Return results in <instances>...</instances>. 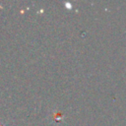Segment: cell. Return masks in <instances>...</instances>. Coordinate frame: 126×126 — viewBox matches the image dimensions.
Returning a JSON list of instances; mask_svg holds the SVG:
<instances>
[{
  "instance_id": "1",
  "label": "cell",
  "mask_w": 126,
  "mask_h": 126,
  "mask_svg": "<svg viewBox=\"0 0 126 126\" xmlns=\"http://www.w3.org/2000/svg\"><path fill=\"white\" fill-rule=\"evenodd\" d=\"M0 126H6L4 123H2V122H0Z\"/></svg>"
}]
</instances>
